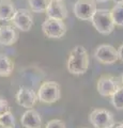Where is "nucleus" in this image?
<instances>
[{
    "label": "nucleus",
    "mask_w": 123,
    "mask_h": 128,
    "mask_svg": "<svg viewBox=\"0 0 123 128\" xmlns=\"http://www.w3.org/2000/svg\"><path fill=\"white\" fill-rule=\"evenodd\" d=\"M89 56L84 46L74 47L67 59V70L74 75H82L88 70Z\"/></svg>",
    "instance_id": "f257e3e1"
},
{
    "label": "nucleus",
    "mask_w": 123,
    "mask_h": 128,
    "mask_svg": "<svg viewBox=\"0 0 123 128\" xmlns=\"http://www.w3.org/2000/svg\"><path fill=\"white\" fill-rule=\"evenodd\" d=\"M90 20L92 22L93 27L95 28V30L103 35L110 34L113 31L114 26H116L111 18L110 11L105 9L96 10Z\"/></svg>",
    "instance_id": "f03ea898"
},
{
    "label": "nucleus",
    "mask_w": 123,
    "mask_h": 128,
    "mask_svg": "<svg viewBox=\"0 0 123 128\" xmlns=\"http://www.w3.org/2000/svg\"><path fill=\"white\" fill-rule=\"evenodd\" d=\"M38 100L44 104H54L61 97L60 86L54 81L43 82L38 92Z\"/></svg>",
    "instance_id": "7ed1b4c3"
},
{
    "label": "nucleus",
    "mask_w": 123,
    "mask_h": 128,
    "mask_svg": "<svg viewBox=\"0 0 123 128\" xmlns=\"http://www.w3.org/2000/svg\"><path fill=\"white\" fill-rule=\"evenodd\" d=\"M89 122L94 128H111L114 124L113 114L107 109H95L89 115Z\"/></svg>",
    "instance_id": "20e7f679"
},
{
    "label": "nucleus",
    "mask_w": 123,
    "mask_h": 128,
    "mask_svg": "<svg viewBox=\"0 0 123 128\" xmlns=\"http://www.w3.org/2000/svg\"><path fill=\"white\" fill-rule=\"evenodd\" d=\"M42 31L49 38H61L66 32V26L63 20L46 18L42 24Z\"/></svg>",
    "instance_id": "39448f33"
},
{
    "label": "nucleus",
    "mask_w": 123,
    "mask_h": 128,
    "mask_svg": "<svg viewBox=\"0 0 123 128\" xmlns=\"http://www.w3.org/2000/svg\"><path fill=\"white\" fill-rule=\"evenodd\" d=\"M74 14L78 19L90 20L95 11L97 10L94 0H77L74 3Z\"/></svg>",
    "instance_id": "423d86ee"
},
{
    "label": "nucleus",
    "mask_w": 123,
    "mask_h": 128,
    "mask_svg": "<svg viewBox=\"0 0 123 128\" xmlns=\"http://www.w3.org/2000/svg\"><path fill=\"white\" fill-rule=\"evenodd\" d=\"M12 22L16 29L27 32L33 26V16L31 12L27 9H18L12 17Z\"/></svg>",
    "instance_id": "0eeeda50"
},
{
    "label": "nucleus",
    "mask_w": 123,
    "mask_h": 128,
    "mask_svg": "<svg viewBox=\"0 0 123 128\" xmlns=\"http://www.w3.org/2000/svg\"><path fill=\"white\" fill-rule=\"evenodd\" d=\"M120 86V83L116 77L111 75H103L98 79L96 89L101 96L108 97V96H111Z\"/></svg>",
    "instance_id": "6e6552de"
},
{
    "label": "nucleus",
    "mask_w": 123,
    "mask_h": 128,
    "mask_svg": "<svg viewBox=\"0 0 123 128\" xmlns=\"http://www.w3.org/2000/svg\"><path fill=\"white\" fill-rule=\"evenodd\" d=\"M94 57L103 64H113L119 60L117 49L108 44H102L95 48Z\"/></svg>",
    "instance_id": "1a4fd4ad"
},
{
    "label": "nucleus",
    "mask_w": 123,
    "mask_h": 128,
    "mask_svg": "<svg viewBox=\"0 0 123 128\" xmlns=\"http://www.w3.org/2000/svg\"><path fill=\"white\" fill-rule=\"evenodd\" d=\"M16 102L21 107L26 109H31L38 102V94L27 86H21L16 93Z\"/></svg>",
    "instance_id": "9d476101"
},
{
    "label": "nucleus",
    "mask_w": 123,
    "mask_h": 128,
    "mask_svg": "<svg viewBox=\"0 0 123 128\" xmlns=\"http://www.w3.org/2000/svg\"><path fill=\"white\" fill-rule=\"evenodd\" d=\"M45 13L47 18L59 19V20H64L67 17V9L65 4L63 1H58V0H50Z\"/></svg>",
    "instance_id": "9b49d317"
},
{
    "label": "nucleus",
    "mask_w": 123,
    "mask_h": 128,
    "mask_svg": "<svg viewBox=\"0 0 123 128\" xmlns=\"http://www.w3.org/2000/svg\"><path fill=\"white\" fill-rule=\"evenodd\" d=\"M22 126L25 128H41L42 118L40 113L34 109H28L21 118Z\"/></svg>",
    "instance_id": "f8f14e48"
},
{
    "label": "nucleus",
    "mask_w": 123,
    "mask_h": 128,
    "mask_svg": "<svg viewBox=\"0 0 123 128\" xmlns=\"http://www.w3.org/2000/svg\"><path fill=\"white\" fill-rule=\"evenodd\" d=\"M18 33L15 30L14 26L3 25L0 26V45L12 46L17 42Z\"/></svg>",
    "instance_id": "ddd939ff"
},
{
    "label": "nucleus",
    "mask_w": 123,
    "mask_h": 128,
    "mask_svg": "<svg viewBox=\"0 0 123 128\" xmlns=\"http://www.w3.org/2000/svg\"><path fill=\"white\" fill-rule=\"evenodd\" d=\"M15 6L11 0H0V22L11 20L15 13Z\"/></svg>",
    "instance_id": "4468645a"
},
{
    "label": "nucleus",
    "mask_w": 123,
    "mask_h": 128,
    "mask_svg": "<svg viewBox=\"0 0 123 128\" xmlns=\"http://www.w3.org/2000/svg\"><path fill=\"white\" fill-rule=\"evenodd\" d=\"M14 70L13 61L8 56L0 54V76L1 77H9Z\"/></svg>",
    "instance_id": "2eb2a0df"
},
{
    "label": "nucleus",
    "mask_w": 123,
    "mask_h": 128,
    "mask_svg": "<svg viewBox=\"0 0 123 128\" xmlns=\"http://www.w3.org/2000/svg\"><path fill=\"white\" fill-rule=\"evenodd\" d=\"M110 14L114 25L123 27V3H117L110 10Z\"/></svg>",
    "instance_id": "dca6fc26"
},
{
    "label": "nucleus",
    "mask_w": 123,
    "mask_h": 128,
    "mask_svg": "<svg viewBox=\"0 0 123 128\" xmlns=\"http://www.w3.org/2000/svg\"><path fill=\"white\" fill-rule=\"evenodd\" d=\"M50 0H29L30 10L34 13H43L47 9Z\"/></svg>",
    "instance_id": "f3484780"
},
{
    "label": "nucleus",
    "mask_w": 123,
    "mask_h": 128,
    "mask_svg": "<svg viewBox=\"0 0 123 128\" xmlns=\"http://www.w3.org/2000/svg\"><path fill=\"white\" fill-rule=\"evenodd\" d=\"M110 97L111 105L118 110H123V86H121Z\"/></svg>",
    "instance_id": "a211bd4d"
},
{
    "label": "nucleus",
    "mask_w": 123,
    "mask_h": 128,
    "mask_svg": "<svg viewBox=\"0 0 123 128\" xmlns=\"http://www.w3.org/2000/svg\"><path fill=\"white\" fill-rule=\"evenodd\" d=\"M0 123L7 128H15V118L11 111H8L0 116Z\"/></svg>",
    "instance_id": "6ab92c4d"
},
{
    "label": "nucleus",
    "mask_w": 123,
    "mask_h": 128,
    "mask_svg": "<svg viewBox=\"0 0 123 128\" xmlns=\"http://www.w3.org/2000/svg\"><path fill=\"white\" fill-rule=\"evenodd\" d=\"M45 128H66L64 122H62L61 120H51V121L47 122Z\"/></svg>",
    "instance_id": "aec40b11"
},
{
    "label": "nucleus",
    "mask_w": 123,
    "mask_h": 128,
    "mask_svg": "<svg viewBox=\"0 0 123 128\" xmlns=\"http://www.w3.org/2000/svg\"><path fill=\"white\" fill-rule=\"evenodd\" d=\"M10 111V107H9V102L6 98L3 97H0V116L6 113V112Z\"/></svg>",
    "instance_id": "412c9836"
},
{
    "label": "nucleus",
    "mask_w": 123,
    "mask_h": 128,
    "mask_svg": "<svg viewBox=\"0 0 123 128\" xmlns=\"http://www.w3.org/2000/svg\"><path fill=\"white\" fill-rule=\"evenodd\" d=\"M117 51H118V58H119V60H121V61L123 62V44L119 46Z\"/></svg>",
    "instance_id": "4be33fe9"
},
{
    "label": "nucleus",
    "mask_w": 123,
    "mask_h": 128,
    "mask_svg": "<svg viewBox=\"0 0 123 128\" xmlns=\"http://www.w3.org/2000/svg\"><path fill=\"white\" fill-rule=\"evenodd\" d=\"M111 128H123V122L122 123H114Z\"/></svg>",
    "instance_id": "5701e85b"
},
{
    "label": "nucleus",
    "mask_w": 123,
    "mask_h": 128,
    "mask_svg": "<svg viewBox=\"0 0 123 128\" xmlns=\"http://www.w3.org/2000/svg\"><path fill=\"white\" fill-rule=\"evenodd\" d=\"M113 2L116 3V4L117 3H123V0H113Z\"/></svg>",
    "instance_id": "b1692460"
},
{
    "label": "nucleus",
    "mask_w": 123,
    "mask_h": 128,
    "mask_svg": "<svg viewBox=\"0 0 123 128\" xmlns=\"http://www.w3.org/2000/svg\"><path fill=\"white\" fill-rule=\"evenodd\" d=\"M94 1L95 2H96V1L97 2H106V1H108V0H94Z\"/></svg>",
    "instance_id": "393cba45"
},
{
    "label": "nucleus",
    "mask_w": 123,
    "mask_h": 128,
    "mask_svg": "<svg viewBox=\"0 0 123 128\" xmlns=\"http://www.w3.org/2000/svg\"><path fill=\"white\" fill-rule=\"evenodd\" d=\"M120 81H121V86H123V73H122V75H121V80H120Z\"/></svg>",
    "instance_id": "a878e982"
},
{
    "label": "nucleus",
    "mask_w": 123,
    "mask_h": 128,
    "mask_svg": "<svg viewBox=\"0 0 123 128\" xmlns=\"http://www.w3.org/2000/svg\"><path fill=\"white\" fill-rule=\"evenodd\" d=\"M0 128H7V127H6V126H3V125H2V124H1V123H0Z\"/></svg>",
    "instance_id": "bb28decb"
},
{
    "label": "nucleus",
    "mask_w": 123,
    "mask_h": 128,
    "mask_svg": "<svg viewBox=\"0 0 123 128\" xmlns=\"http://www.w3.org/2000/svg\"><path fill=\"white\" fill-rule=\"evenodd\" d=\"M58 1H63V0H58Z\"/></svg>",
    "instance_id": "cd10ccee"
}]
</instances>
